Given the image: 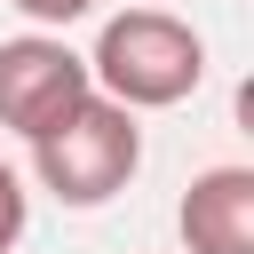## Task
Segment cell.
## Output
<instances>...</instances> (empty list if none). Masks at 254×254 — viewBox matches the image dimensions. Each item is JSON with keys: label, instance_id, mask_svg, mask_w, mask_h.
Wrapping results in <instances>:
<instances>
[{"label": "cell", "instance_id": "obj_1", "mask_svg": "<svg viewBox=\"0 0 254 254\" xmlns=\"http://www.w3.org/2000/svg\"><path fill=\"white\" fill-rule=\"evenodd\" d=\"M87 79L127 111H175L206 79V40H198V24L167 16V8H119L95 32Z\"/></svg>", "mask_w": 254, "mask_h": 254}, {"label": "cell", "instance_id": "obj_2", "mask_svg": "<svg viewBox=\"0 0 254 254\" xmlns=\"http://www.w3.org/2000/svg\"><path fill=\"white\" fill-rule=\"evenodd\" d=\"M135 167H143V127L103 87H87L56 127L32 135V175L56 206H111L135 183Z\"/></svg>", "mask_w": 254, "mask_h": 254}, {"label": "cell", "instance_id": "obj_3", "mask_svg": "<svg viewBox=\"0 0 254 254\" xmlns=\"http://www.w3.org/2000/svg\"><path fill=\"white\" fill-rule=\"evenodd\" d=\"M87 87H95V79H87V56L64 48L56 32H16V40H0V127H8V135L32 143V135L56 127Z\"/></svg>", "mask_w": 254, "mask_h": 254}, {"label": "cell", "instance_id": "obj_4", "mask_svg": "<svg viewBox=\"0 0 254 254\" xmlns=\"http://www.w3.org/2000/svg\"><path fill=\"white\" fill-rule=\"evenodd\" d=\"M175 230H183V254H254V167L190 175Z\"/></svg>", "mask_w": 254, "mask_h": 254}, {"label": "cell", "instance_id": "obj_5", "mask_svg": "<svg viewBox=\"0 0 254 254\" xmlns=\"http://www.w3.org/2000/svg\"><path fill=\"white\" fill-rule=\"evenodd\" d=\"M24 222H32V190H24V175H16L8 159H0V254H16Z\"/></svg>", "mask_w": 254, "mask_h": 254}, {"label": "cell", "instance_id": "obj_6", "mask_svg": "<svg viewBox=\"0 0 254 254\" xmlns=\"http://www.w3.org/2000/svg\"><path fill=\"white\" fill-rule=\"evenodd\" d=\"M8 8H24L32 24H79V16L95 8V0H8Z\"/></svg>", "mask_w": 254, "mask_h": 254}]
</instances>
